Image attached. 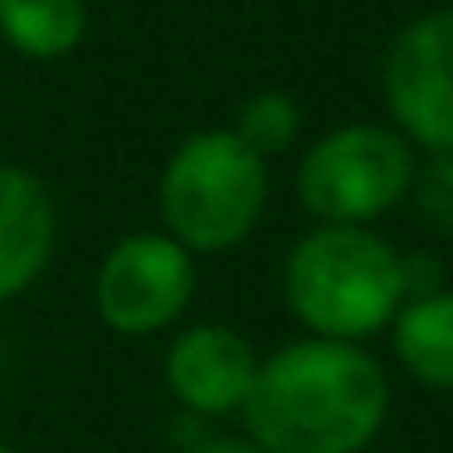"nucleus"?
Wrapping results in <instances>:
<instances>
[{"label": "nucleus", "mask_w": 453, "mask_h": 453, "mask_svg": "<svg viewBox=\"0 0 453 453\" xmlns=\"http://www.w3.org/2000/svg\"><path fill=\"white\" fill-rule=\"evenodd\" d=\"M385 414L390 385L365 346L303 336L258 361L239 419L264 453H365Z\"/></svg>", "instance_id": "1"}, {"label": "nucleus", "mask_w": 453, "mask_h": 453, "mask_svg": "<svg viewBox=\"0 0 453 453\" xmlns=\"http://www.w3.org/2000/svg\"><path fill=\"white\" fill-rule=\"evenodd\" d=\"M283 303L307 336L361 346L404 303L400 254L371 229L317 225L283 258Z\"/></svg>", "instance_id": "2"}, {"label": "nucleus", "mask_w": 453, "mask_h": 453, "mask_svg": "<svg viewBox=\"0 0 453 453\" xmlns=\"http://www.w3.org/2000/svg\"><path fill=\"white\" fill-rule=\"evenodd\" d=\"M268 205V161L229 127L190 132L157 176L161 234L190 254H229L258 229Z\"/></svg>", "instance_id": "3"}, {"label": "nucleus", "mask_w": 453, "mask_h": 453, "mask_svg": "<svg viewBox=\"0 0 453 453\" xmlns=\"http://www.w3.org/2000/svg\"><path fill=\"white\" fill-rule=\"evenodd\" d=\"M414 166V147L395 127L346 122L307 147L297 166V200L317 225L365 229L410 196Z\"/></svg>", "instance_id": "4"}, {"label": "nucleus", "mask_w": 453, "mask_h": 453, "mask_svg": "<svg viewBox=\"0 0 453 453\" xmlns=\"http://www.w3.org/2000/svg\"><path fill=\"white\" fill-rule=\"evenodd\" d=\"M196 254L161 229H132L112 239L93 273V312L112 336H161L196 303Z\"/></svg>", "instance_id": "5"}, {"label": "nucleus", "mask_w": 453, "mask_h": 453, "mask_svg": "<svg viewBox=\"0 0 453 453\" xmlns=\"http://www.w3.org/2000/svg\"><path fill=\"white\" fill-rule=\"evenodd\" d=\"M380 93L395 127L429 157L453 151V11H429L390 40Z\"/></svg>", "instance_id": "6"}, {"label": "nucleus", "mask_w": 453, "mask_h": 453, "mask_svg": "<svg viewBox=\"0 0 453 453\" xmlns=\"http://www.w3.org/2000/svg\"><path fill=\"white\" fill-rule=\"evenodd\" d=\"M258 361L244 332L225 322H190L171 336L161 356V380L171 400L200 419H229L249 404V390L258 380Z\"/></svg>", "instance_id": "7"}, {"label": "nucleus", "mask_w": 453, "mask_h": 453, "mask_svg": "<svg viewBox=\"0 0 453 453\" xmlns=\"http://www.w3.org/2000/svg\"><path fill=\"white\" fill-rule=\"evenodd\" d=\"M59 205L35 171L0 161V307L25 297L54 264Z\"/></svg>", "instance_id": "8"}, {"label": "nucleus", "mask_w": 453, "mask_h": 453, "mask_svg": "<svg viewBox=\"0 0 453 453\" xmlns=\"http://www.w3.org/2000/svg\"><path fill=\"white\" fill-rule=\"evenodd\" d=\"M395 361L429 390H453V293L439 288L429 297L400 303L390 322Z\"/></svg>", "instance_id": "9"}, {"label": "nucleus", "mask_w": 453, "mask_h": 453, "mask_svg": "<svg viewBox=\"0 0 453 453\" xmlns=\"http://www.w3.org/2000/svg\"><path fill=\"white\" fill-rule=\"evenodd\" d=\"M88 35L83 0H0V40L20 59H69Z\"/></svg>", "instance_id": "10"}, {"label": "nucleus", "mask_w": 453, "mask_h": 453, "mask_svg": "<svg viewBox=\"0 0 453 453\" xmlns=\"http://www.w3.org/2000/svg\"><path fill=\"white\" fill-rule=\"evenodd\" d=\"M229 132H234L254 157L268 161V157H278V151H288L297 142V132H303V108H297L288 93L264 88V93H254V98L239 103L234 127Z\"/></svg>", "instance_id": "11"}, {"label": "nucleus", "mask_w": 453, "mask_h": 453, "mask_svg": "<svg viewBox=\"0 0 453 453\" xmlns=\"http://www.w3.org/2000/svg\"><path fill=\"white\" fill-rule=\"evenodd\" d=\"M410 200L419 225H429L434 234H453V151H439L424 166H414Z\"/></svg>", "instance_id": "12"}, {"label": "nucleus", "mask_w": 453, "mask_h": 453, "mask_svg": "<svg viewBox=\"0 0 453 453\" xmlns=\"http://www.w3.org/2000/svg\"><path fill=\"white\" fill-rule=\"evenodd\" d=\"M439 283H443V268H439V258H434V254H400V288H404V303L439 293Z\"/></svg>", "instance_id": "13"}, {"label": "nucleus", "mask_w": 453, "mask_h": 453, "mask_svg": "<svg viewBox=\"0 0 453 453\" xmlns=\"http://www.w3.org/2000/svg\"><path fill=\"white\" fill-rule=\"evenodd\" d=\"M190 453H264V449L249 443V439H205V443H196Z\"/></svg>", "instance_id": "14"}, {"label": "nucleus", "mask_w": 453, "mask_h": 453, "mask_svg": "<svg viewBox=\"0 0 453 453\" xmlns=\"http://www.w3.org/2000/svg\"><path fill=\"white\" fill-rule=\"evenodd\" d=\"M0 453H20V449H15V443H5V439H0Z\"/></svg>", "instance_id": "15"}]
</instances>
